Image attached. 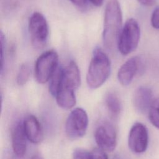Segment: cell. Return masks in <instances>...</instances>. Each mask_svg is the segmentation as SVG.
Segmentation results:
<instances>
[{"label":"cell","mask_w":159,"mask_h":159,"mask_svg":"<svg viewBox=\"0 0 159 159\" xmlns=\"http://www.w3.org/2000/svg\"><path fill=\"white\" fill-rule=\"evenodd\" d=\"M122 24V14L118 0H109L105 9L102 32L104 45L108 49L117 46Z\"/></svg>","instance_id":"obj_1"},{"label":"cell","mask_w":159,"mask_h":159,"mask_svg":"<svg viewBox=\"0 0 159 159\" xmlns=\"http://www.w3.org/2000/svg\"><path fill=\"white\" fill-rule=\"evenodd\" d=\"M110 71L111 62L108 57L100 48H95L86 75L88 86L92 89L100 87L108 78Z\"/></svg>","instance_id":"obj_2"},{"label":"cell","mask_w":159,"mask_h":159,"mask_svg":"<svg viewBox=\"0 0 159 159\" xmlns=\"http://www.w3.org/2000/svg\"><path fill=\"white\" fill-rule=\"evenodd\" d=\"M140 37V29L137 21L129 19L125 23L120 34L117 47L120 53L127 55L134 51L138 45Z\"/></svg>","instance_id":"obj_3"},{"label":"cell","mask_w":159,"mask_h":159,"mask_svg":"<svg viewBox=\"0 0 159 159\" xmlns=\"http://www.w3.org/2000/svg\"><path fill=\"white\" fill-rule=\"evenodd\" d=\"M58 54L53 50H47L38 57L35 65L34 74L39 83L43 84L50 80L58 67Z\"/></svg>","instance_id":"obj_4"},{"label":"cell","mask_w":159,"mask_h":159,"mask_svg":"<svg viewBox=\"0 0 159 159\" xmlns=\"http://www.w3.org/2000/svg\"><path fill=\"white\" fill-rule=\"evenodd\" d=\"M29 30L32 45L41 48L45 45L48 36V26L42 14L34 12L29 20Z\"/></svg>","instance_id":"obj_5"},{"label":"cell","mask_w":159,"mask_h":159,"mask_svg":"<svg viewBox=\"0 0 159 159\" xmlns=\"http://www.w3.org/2000/svg\"><path fill=\"white\" fill-rule=\"evenodd\" d=\"M88 125V117L82 108L77 107L69 114L65 124L67 136L72 139L82 137L86 133Z\"/></svg>","instance_id":"obj_6"},{"label":"cell","mask_w":159,"mask_h":159,"mask_svg":"<svg viewBox=\"0 0 159 159\" xmlns=\"http://www.w3.org/2000/svg\"><path fill=\"white\" fill-rule=\"evenodd\" d=\"M148 143V134L146 126L140 122L134 124L130 130L128 137L130 149L135 153H142L146 151Z\"/></svg>","instance_id":"obj_7"},{"label":"cell","mask_w":159,"mask_h":159,"mask_svg":"<svg viewBox=\"0 0 159 159\" xmlns=\"http://www.w3.org/2000/svg\"><path fill=\"white\" fill-rule=\"evenodd\" d=\"M94 138L99 148L104 151L112 152L116 147V133L114 128L109 124L99 125L96 129Z\"/></svg>","instance_id":"obj_8"},{"label":"cell","mask_w":159,"mask_h":159,"mask_svg":"<svg viewBox=\"0 0 159 159\" xmlns=\"http://www.w3.org/2000/svg\"><path fill=\"white\" fill-rule=\"evenodd\" d=\"M141 62L139 57H133L129 58L120 67L117 73V79L122 86H127L131 83L140 68Z\"/></svg>","instance_id":"obj_9"},{"label":"cell","mask_w":159,"mask_h":159,"mask_svg":"<svg viewBox=\"0 0 159 159\" xmlns=\"http://www.w3.org/2000/svg\"><path fill=\"white\" fill-rule=\"evenodd\" d=\"M153 99L151 89L146 86H140L134 93L133 104L137 111L141 114H145L148 112Z\"/></svg>","instance_id":"obj_10"},{"label":"cell","mask_w":159,"mask_h":159,"mask_svg":"<svg viewBox=\"0 0 159 159\" xmlns=\"http://www.w3.org/2000/svg\"><path fill=\"white\" fill-rule=\"evenodd\" d=\"M27 139L23 122H18L14 125L11 132L12 147L14 153L17 156L22 157L25 153Z\"/></svg>","instance_id":"obj_11"},{"label":"cell","mask_w":159,"mask_h":159,"mask_svg":"<svg viewBox=\"0 0 159 159\" xmlns=\"http://www.w3.org/2000/svg\"><path fill=\"white\" fill-rule=\"evenodd\" d=\"M24 129L28 140L32 143L37 144L43 140L42 128L38 119L32 115L25 117L23 122Z\"/></svg>","instance_id":"obj_12"},{"label":"cell","mask_w":159,"mask_h":159,"mask_svg":"<svg viewBox=\"0 0 159 159\" xmlns=\"http://www.w3.org/2000/svg\"><path fill=\"white\" fill-rule=\"evenodd\" d=\"M81 83V77L79 68L76 63L71 61L68 65L63 68L62 85L76 90Z\"/></svg>","instance_id":"obj_13"},{"label":"cell","mask_w":159,"mask_h":159,"mask_svg":"<svg viewBox=\"0 0 159 159\" xmlns=\"http://www.w3.org/2000/svg\"><path fill=\"white\" fill-rule=\"evenodd\" d=\"M75 91L61 84L55 96L58 105L65 109L72 108L76 104Z\"/></svg>","instance_id":"obj_14"},{"label":"cell","mask_w":159,"mask_h":159,"mask_svg":"<svg viewBox=\"0 0 159 159\" xmlns=\"http://www.w3.org/2000/svg\"><path fill=\"white\" fill-rule=\"evenodd\" d=\"M63 68L61 66H58L57 68L52 76L50 79L49 83V92L50 94L56 96L61 85L63 80Z\"/></svg>","instance_id":"obj_15"},{"label":"cell","mask_w":159,"mask_h":159,"mask_svg":"<svg viewBox=\"0 0 159 159\" xmlns=\"http://www.w3.org/2000/svg\"><path fill=\"white\" fill-rule=\"evenodd\" d=\"M106 106L113 116H118L121 111V102L117 96L114 93H109L105 99Z\"/></svg>","instance_id":"obj_16"},{"label":"cell","mask_w":159,"mask_h":159,"mask_svg":"<svg viewBox=\"0 0 159 159\" xmlns=\"http://www.w3.org/2000/svg\"><path fill=\"white\" fill-rule=\"evenodd\" d=\"M148 113L151 124L159 129V98L153 100Z\"/></svg>","instance_id":"obj_17"},{"label":"cell","mask_w":159,"mask_h":159,"mask_svg":"<svg viewBox=\"0 0 159 159\" xmlns=\"http://www.w3.org/2000/svg\"><path fill=\"white\" fill-rule=\"evenodd\" d=\"M30 67L27 63H23L19 68L17 75V83L19 86L24 85L30 77Z\"/></svg>","instance_id":"obj_18"},{"label":"cell","mask_w":159,"mask_h":159,"mask_svg":"<svg viewBox=\"0 0 159 159\" xmlns=\"http://www.w3.org/2000/svg\"><path fill=\"white\" fill-rule=\"evenodd\" d=\"M88 159H108V158L103 150L95 148L89 153Z\"/></svg>","instance_id":"obj_19"},{"label":"cell","mask_w":159,"mask_h":159,"mask_svg":"<svg viewBox=\"0 0 159 159\" xmlns=\"http://www.w3.org/2000/svg\"><path fill=\"white\" fill-rule=\"evenodd\" d=\"M151 25L155 29H159V6L154 9L151 16Z\"/></svg>","instance_id":"obj_20"},{"label":"cell","mask_w":159,"mask_h":159,"mask_svg":"<svg viewBox=\"0 0 159 159\" xmlns=\"http://www.w3.org/2000/svg\"><path fill=\"white\" fill-rule=\"evenodd\" d=\"M89 153L83 149H76L74 151L73 159H88Z\"/></svg>","instance_id":"obj_21"},{"label":"cell","mask_w":159,"mask_h":159,"mask_svg":"<svg viewBox=\"0 0 159 159\" xmlns=\"http://www.w3.org/2000/svg\"><path fill=\"white\" fill-rule=\"evenodd\" d=\"M0 42H1V71L2 73L4 68V48H5V38L2 32H1L0 34Z\"/></svg>","instance_id":"obj_22"},{"label":"cell","mask_w":159,"mask_h":159,"mask_svg":"<svg viewBox=\"0 0 159 159\" xmlns=\"http://www.w3.org/2000/svg\"><path fill=\"white\" fill-rule=\"evenodd\" d=\"M70 1L75 5L80 7H83L86 6L88 0H70Z\"/></svg>","instance_id":"obj_23"},{"label":"cell","mask_w":159,"mask_h":159,"mask_svg":"<svg viewBox=\"0 0 159 159\" xmlns=\"http://www.w3.org/2000/svg\"><path fill=\"white\" fill-rule=\"evenodd\" d=\"M137 1L141 4L145 6H153L155 2V0H137Z\"/></svg>","instance_id":"obj_24"},{"label":"cell","mask_w":159,"mask_h":159,"mask_svg":"<svg viewBox=\"0 0 159 159\" xmlns=\"http://www.w3.org/2000/svg\"><path fill=\"white\" fill-rule=\"evenodd\" d=\"M88 1H90L92 4L97 7H99L102 6L104 1V0H88Z\"/></svg>","instance_id":"obj_25"},{"label":"cell","mask_w":159,"mask_h":159,"mask_svg":"<svg viewBox=\"0 0 159 159\" xmlns=\"http://www.w3.org/2000/svg\"><path fill=\"white\" fill-rule=\"evenodd\" d=\"M30 159H43V158L42 157L41 155L40 154H34Z\"/></svg>","instance_id":"obj_26"},{"label":"cell","mask_w":159,"mask_h":159,"mask_svg":"<svg viewBox=\"0 0 159 159\" xmlns=\"http://www.w3.org/2000/svg\"><path fill=\"white\" fill-rule=\"evenodd\" d=\"M114 159H125L123 157H122V156H120V155H116L114 158Z\"/></svg>","instance_id":"obj_27"}]
</instances>
